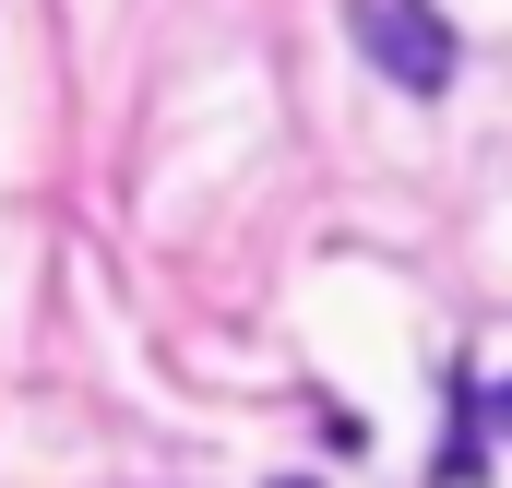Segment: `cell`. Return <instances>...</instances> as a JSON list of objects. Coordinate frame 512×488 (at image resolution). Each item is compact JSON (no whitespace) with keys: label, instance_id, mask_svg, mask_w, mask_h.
Returning <instances> with one entry per match:
<instances>
[{"label":"cell","instance_id":"cell-1","mask_svg":"<svg viewBox=\"0 0 512 488\" xmlns=\"http://www.w3.org/2000/svg\"><path fill=\"white\" fill-rule=\"evenodd\" d=\"M346 36L370 48V72H382L393 96H441V84H453V24H441V0H346Z\"/></svg>","mask_w":512,"mask_h":488},{"label":"cell","instance_id":"cell-2","mask_svg":"<svg viewBox=\"0 0 512 488\" xmlns=\"http://www.w3.org/2000/svg\"><path fill=\"white\" fill-rule=\"evenodd\" d=\"M286 488H310V477H286Z\"/></svg>","mask_w":512,"mask_h":488},{"label":"cell","instance_id":"cell-3","mask_svg":"<svg viewBox=\"0 0 512 488\" xmlns=\"http://www.w3.org/2000/svg\"><path fill=\"white\" fill-rule=\"evenodd\" d=\"M501 417H512V393H501Z\"/></svg>","mask_w":512,"mask_h":488}]
</instances>
